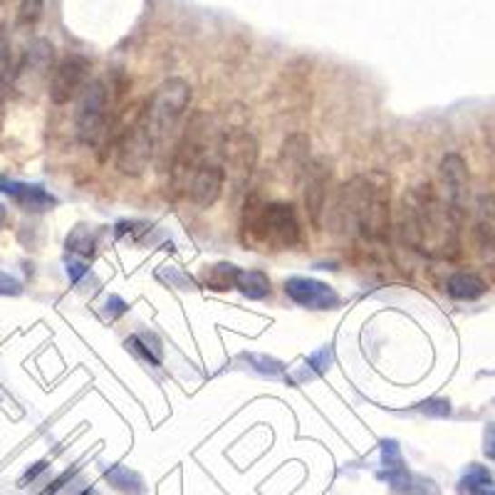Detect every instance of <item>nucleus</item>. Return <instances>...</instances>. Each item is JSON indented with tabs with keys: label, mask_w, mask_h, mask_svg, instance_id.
Returning a JSON list of instances; mask_svg holds the SVG:
<instances>
[{
	"label": "nucleus",
	"mask_w": 495,
	"mask_h": 495,
	"mask_svg": "<svg viewBox=\"0 0 495 495\" xmlns=\"http://www.w3.org/2000/svg\"><path fill=\"white\" fill-rule=\"evenodd\" d=\"M449 295L456 300H478L480 295H486L488 282L476 272H456L449 278Z\"/></svg>",
	"instance_id": "17"
},
{
	"label": "nucleus",
	"mask_w": 495,
	"mask_h": 495,
	"mask_svg": "<svg viewBox=\"0 0 495 495\" xmlns=\"http://www.w3.org/2000/svg\"><path fill=\"white\" fill-rule=\"evenodd\" d=\"M109 107H112V90H109V84L104 80L90 82L82 90L77 117H74L80 142L90 146L104 142V136L109 132Z\"/></svg>",
	"instance_id": "7"
},
{
	"label": "nucleus",
	"mask_w": 495,
	"mask_h": 495,
	"mask_svg": "<svg viewBox=\"0 0 495 495\" xmlns=\"http://www.w3.org/2000/svg\"><path fill=\"white\" fill-rule=\"evenodd\" d=\"M90 60L82 54H67L63 63L54 67L50 80V99L54 104H67L87 87Z\"/></svg>",
	"instance_id": "9"
},
{
	"label": "nucleus",
	"mask_w": 495,
	"mask_h": 495,
	"mask_svg": "<svg viewBox=\"0 0 495 495\" xmlns=\"http://www.w3.org/2000/svg\"><path fill=\"white\" fill-rule=\"evenodd\" d=\"M221 163H223L225 183L233 191H243L258 163V142L251 132L233 129L221 139Z\"/></svg>",
	"instance_id": "8"
},
{
	"label": "nucleus",
	"mask_w": 495,
	"mask_h": 495,
	"mask_svg": "<svg viewBox=\"0 0 495 495\" xmlns=\"http://www.w3.org/2000/svg\"><path fill=\"white\" fill-rule=\"evenodd\" d=\"M43 0H20L18 8V23L20 25H35L40 15H43Z\"/></svg>",
	"instance_id": "22"
},
{
	"label": "nucleus",
	"mask_w": 495,
	"mask_h": 495,
	"mask_svg": "<svg viewBox=\"0 0 495 495\" xmlns=\"http://www.w3.org/2000/svg\"><path fill=\"white\" fill-rule=\"evenodd\" d=\"M191 102V87L183 80H166L162 82L152 99L146 102L144 117L146 126H149V134H152L153 144L159 146L172 134L173 129L179 126L183 112L189 109Z\"/></svg>",
	"instance_id": "6"
},
{
	"label": "nucleus",
	"mask_w": 495,
	"mask_h": 495,
	"mask_svg": "<svg viewBox=\"0 0 495 495\" xmlns=\"http://www.w3.org/2000/svg\"><path fill=\"white\" fill-rule=\"evenodd\" d=\"M45 466H47V463H45V460H43V463H37V469L27 470V473H25V478H23V483H25V480H33V478H35L37 473H40V470L45 469Z\"/></svg>",
	"instance_id": "25"
},
{
	"label": "nucleus",
	"mask_w": 495,
	"mask_h": 495,
	"mask_svg": "<svg viewBox=\"0 0 495 495\" xmlns=\"http://www.w3.org/2000/svg\"><path fill=\"white\" fill-rule=\"evenodd\" d=\"M221 136L216 134V129H213V119L203 114V112H198L193 114V119L186 126V132L179 139V144H176V152H173L172 159V186L176 191L189 189L191 179H193V173L198 172V166L203 162H208L213 153H218L221 149Z\"/></svg>",
	"instance_id": "4"
},
{
	"label": "nucleus",
	"mask_w": 495,
	"mask_h": 495,
	"mask_svg": "<svg viewBox=\"0 0 495 495\" xmlns=\"http://www.w3.org/2000/svg\"><path fill=\"white\" fill-rule=\"evenodd\" d=\"M156 144H153L149 126H146L144 109H129L124 122L114 136V162L117 169L126 176H139L152 162Z\"/></svg>",
	"instance_id": "5"
},
{
	"label": "nucleus",
	"mask_w": 495,
	"mask_h": 495,
	"mask_svg": "<svg viewBox=\"0 0 495 495\" xmlns=\"http://www.w3.org/2000/svg\"><path fill=\"white\" fill-rule=\"evenodd\" d=\"M280 166L290 181L302 179L310 166V139L307 134H292L285 139L282 152H280Z\"/></svg>",
	"instance_id": "15"
},
{
	"label": "nucleus",
	"mask_w": 495,
	"mask_h": 495,
	"mask_svg": "<svg viewBox=\"0 0 495 495\" xmlns=\"http://www.w3.org/2000/svg\"><path fill=\"white\" fill-rule=\"evenodd\" d=\"M13 60H10V47L5 43V35L0 33V104L8 99L10 84H13Z\"/></svg>",
	"instance_id": "20"
},
{
	"label": "nucleus",
	"mask_w": 495,
	"mask_h": 495,
	"mask_svg": "<svg viewBox=\"0 0 495 495\" xmlns=\"http://www.w3.org/2000/svg\"><path fill=\"white\" fill-rule=\"evenodd\" d=\"M459 225V213L429 183L414 186L401 196L399 231L411 251L429 258H456L460 251Z\"/></svg>",
	"instance_id": "1"
},
{
	"label": "nucleus",
	"mask_w": 495,
	"mask_h": 495,
	"mask_svg": "<svg viewBox=\"0 0 495 495\" xmlns=\"http://www.w3.org/2000/svg\"><path fill=\"white\" fill-rule=\"evenodd\" d=\"M107 478L119 488V490H124L129 495H139L144 488H142V480L134 476V473H129L124 469H114L112 473H107Z\"/></svg>",
	"instance_id": "21"
},
{
	"label": "nucleus",
	"mask_w": 495,
	"mask_h": 495,
	"mask_svg": "<svg viewBox=\"0 0 495 495\" xmlns=\"http://www.w3.org/2000/svg\"><path fill=\"white\" fill-rule=\"evenodd\" d=\"M53 45L43 40V37H37L33 40L25 50V57H23V63H20L18 74L33 73L37 77H43V74L50 73V67H53Z\"/></svg>",
	"instance_id": "16"
},
{
	"label": "nucleus",
	"mask_w": 495,
	"mask_h": 495,
	"mask_svg": "<svg viewBox=\"0 0 495 495\" xmlns=\"http://www.w3.org/2000/svg\"><path fill=\"white\" fill-rule=\"evenodd\" d=\"M235 288L243 290V295L248 297H265L271 292V280L265 278L262 272H245V271H235Z\"/></svg>",
	"instance_id": "19"
},
{
	"label": "nucleus",
	"mask_w": 495,
	"mask_h": 495,
	"mask_svg": "<svg viewBox=\"0 0 495 495\" xmlns=\"http://www.w3.org/2000/svg\"><path fill=\"white\" fill-rule=\"evenodd\" d=\"M3 216H5V211H3V206H0V221H3Z\"/></svg>",
	"instance_id": "26"
},
{
	"label": "nucleus",
	"mask_w": 495,
	"mask_h": 495,
	"mask_svg": "<svg viewBox=\"0 0 495 495\" xmlns=\"http://www.w3.org/2000/svg\"><path fill=\"white\" fill-rule=\"evenodd\" d=\"M243 231L252 243H262L268 248H295L300 243V223L292 203H261L251 198L245 203Z\"/></svg>",
	"instance_id": "3"
},
{
	"label": "nucleus",
	"mask_w": 495,
	"mask_h": 495,
	"mask_svg": "<svg viewBox=\"0 0 495 495\" xmlns=\"http://www.w3.org/2000/svg\"><path fill=\"white\" fill-rule=\"evenodd\" d=\"M332 169L327 159H315L310 162L305 172V206L312 223H320L324 203H327V183H330Z\"/></svg>",
	"instance_id": "12"
},
{
	"label": "nucleus",
	"mask_w": 495,
	"mask_h": 495,
	"mask_svg": "<svg viewBox=\"0 0 495 495\" xmlns=\"http://www.w3.org/2000/svg\"><path fill=\"white\" fill-rule=\"evenodd\" d=\"M223 139V136H221ZM225 186V173H223V163H221V149L218 153H213L208 162H203L198 166V172L193 173L191 179L189 189H186V196L201 208H208L216 203L221 193H223Z\"/></svg>",
	"instance_id": "10"
},
{
	"label": "nucleus",
	"mask_w": 495,
	"mask_h": 495,
	"mask_svg": "<svg viewBox=\"0 0 495 495\" xmlns=\"http://www.w3.org/2000/svg\"><path fill=\"white\" fill-rule=\"evenodd\" d=\"M460 495H495V478L486 466H470L459 480Z\"/></svg>",
	"instance_id": "18"
},
{
	"label": "nucleus",
	"mask_w": 495,
	"mask_h": 495,
	"mask_svg": "<svg viewBox=\"0 0 495 495\" xmlns=\"http://www.w3.org/2000/svg\"><path fill=\"white\" fill-rule=\"evenodd\" d=\"M443 186V201L449 203L459 216L466 211V201H469V166L460 159L459 153H449L439 166Z\"/></svg>",
	"instance_id": "11"
},
{
	"label": "nucleus",
	"mask_w": 495,
	"mask_h": 495,
	"mask_svg": "<svg viewBox=\"0 0 495 495\" xmlns=\"http://www.w3.org/2000/svg\"><path fill=\"white\" fill-rule=\"evenodd\" d=\"M0 191H3L5 196L13 198L23 211H30V213H43V211H50L53 206H57V198L50 196L45 189L5 179V176L0 179Z\"/></svg>",
	"instance_id": "13"
},
{
	"label": "nucleus",
	"mask_w": 495,
	"mask_h": 495,
	"mask_svg": "<svg viewBox=\"0 0 495 495\" xmlns=\"http://www.w3.org/2000/svg\"><path fill=\"white\" fill-rule=\"evenodd\" d=\"M0 295H20V282L10 275H0Z\"/></svg>",
	"instance_id": "23"
},
{
	"label": "nucleus",
	"mask_w": 495,
	"mask_h": 495,
	"mask_svg": "<svg viewBox=\"0 0 495 495\" xmlns=\"http://www.w3.org/2000/svg\"><path fill=\"white\" fill-rule=\"evenodd\" d=\"M288 295L300 302V305L307 307H317V310H324V307L337 305V295L330 285L324 282H317V280H307V278H292L285 285Z\"/></svg>",
	"instance_id": "14"
},
{
	"label": "nucleus",
	"mask_w": 495,
	"mask_h": 495,
	"mask_svg": "<svg viewBox=\"0 0 495 495\" xmlns=\"http://www.w3.org/2000/svg\"><path fill=\"white\" fill-rule=\"evenodd\" d=\"M330 225L334 233L361 243H381L389 238V179L371 172L354 176L337 191L330 208Z\"/></svg>",
	"instance_id": "2"
},
{
	"label": "nucleus",
	"mask_w": 495,
	"mask_h": 495,
	"mask_svg": "<svg viewBox=\"0 0 495 495\" xmlns=\"http://www.w3.org/2000/svg\"><path fill=\"white\" fill-rule=\"evenodd\" d=\"M84 495H97V493H94V490H87V493H84Z\"/></svg>",
	"instance_id": "27"
},
{
	"label": "nucleus",
	"mask_w": 495,
	"mask_h": 495,
	"mask_svg": "<svg viewBox=\"0 0 495 495\" xmlns=\"http://www.w3.org/2000/svg\"><path fill=\"white\" fill-rule=\"evenodd\" d=\"M483 450L490 460H495V423L486 429V439H483Z\"/></svg>",
	"instance_id": "24"
}]
</instances>
